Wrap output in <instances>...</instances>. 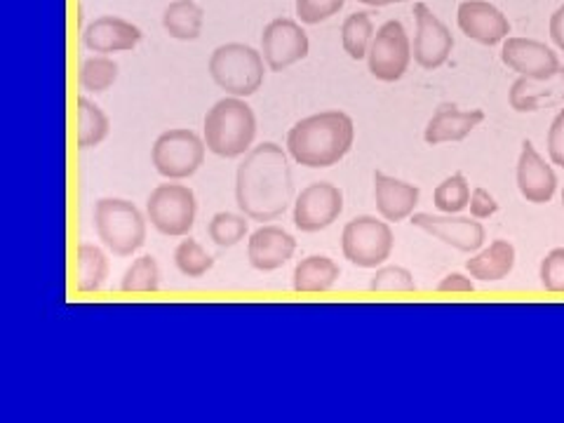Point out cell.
Segmentation results:
<instances>
[{
  "label": "cell",
  "instance_id": "obj_34",
  "mask_svg": "<svg viewBox=\"0 0 564 423\" xmlns=\"http://www.w3.org/2000/svg\"><path fill=\"white\" fill-rule=\"evenodd\" d=\"M344 6L346 0H296L294 10H296L299 22L315 26L332 20L334 14H339Z\"/></svg>",
  "mask_w": 564,
  "mask_h": 423
},
{
  "label": "cell",
  "instance_id": "obj_32",
  "mask_svg": "<svg viewBox=\"0 0 564 423\" xmlns=\"http://www.w3.org/2000/svg\"><path fill=\"white\" fill-rule=\"evenodd\" d=\"M158 288H161V267L151 254L134 259L120 280L122 292H155Z\"/></svg>",
  "mask_w": 564,
  "mask_h": 423
},
{
  "label": "cell",
  "instance_id": "obj_19",
  "mask_svg": "<svg viewBox=\"0 0 564 423\" xmlns=\"http://www.w3.org/2000/svg\"><path fill=\"white\" fill-rule=\"evenodd\" d=\"M510 109L518 113H536L541 109L564 106V66L549 78H518L508 93Z\"/></svg>",
  "mask_w": 564,
  "mask_h": 423
},
{
  "label": "cell",
  "instance_id": "obj_4",
  "mask_svg": "<svg viewBox=\"0 0 564 423\" xmlns=\"http://www.w3.org/2000/svg\"><path fill=\"white\" fill-rule=\"evenodd\" d=\"M207 70L219 90L247 99L261 90L267 78V59L252 45L226 43L212 52Z\"/></svg>",
  "mask_w": 564,
  "mask_h": 423
},
{
  "label": "cell",
  "instance_id": "obj_15",
  "mask_svg": "<svg viewBox=\"0 0 564 423\" xmlns=\"http://www.w3.org/2000/svg\"><path fill=\"white\" fill-rule=\"evenodd\" d=\"M456 24L466 39L487 47L501 45L510 33L508 17L489 0H464L456 10Z\"/></svg>",
  "mask_w": 564,
  "mask_h": 423
},
{
  "label": "cell",
  "instance_id": "obj_14",
  "mask_svg": "<svg viewBox=\"0 0 564 423\" xmlns=\"http://www.w3.org/2000/svg\"><path fill=\"white\" fill-rule=\"evenodd\" d=\"M501 62L518 76L534 80L549 78L560 68V57L553 47L520 35H508L501 43Z\"/></svg>",
  "mask_w": 564,
  "mask_h": 423
},
{
  "label": "cell",
  "instance_id": "obj_18",
  "mask_svg": "<svg viewBox=\"0 0 564 423\" xmlns=\"http://www.w3.org/2000/svg\"><path fill=\"white\" fill-rule=\"evenodd\" d=\"M141 39H144V33H141L137 24L113 14L97 17V20L87 24L83 31V45L95 52V55L130 52L141 43Z\"/></svg>",
  "mask_w": 564,
  "mask_h": 423
},
{
  "label": "cell",
  "instance_id": "obj_29",
  "mask_svg": "<svg viewBox=\"0 0 564 423\" xmlns=\"http://www.w3.org/2000/svg\"><path fill=\"white\" fill-rule=\"evenodd\" d=\"M470 184L464 172H454L433 191V203L443 215H462L470 203Z\"/></svg>",
  "mask_w": 564,
  "mask_h": 423
},
{
  "label": "cell",
  "instance_id": "obj_13",
  "mask_svg": "<svg viewBox=\"0 0 564 423\" xmlns=\"http://www.w3.org/2000/svg\"><path fill=\"white\" fill-rule=\"evenodd\" d=\"M412 224L423 234L440 240L443 245L454 247L458 252L473 254L485 245V226L480 219L458 217V215H429V212H414Z\"/></svg>",
  "mask_w": 564,
  "mask_h": 423
},
{
  "label": "cell",
  "instance_id": "obj_36",
  "mask_svg": "<svg viewBox=\"0 0 564 423\" xmlns=\"http://www.w3.org/2000/svg\"><path fill=\"white\" fill-rule=\"evenodd\" d=\"M468 209H470V217L473 219L485 221V219L497 215L499 203H497V198H494L485 186H478V188H473V193H470Z\"/></svg>",
  "mask_w": 564,
  "mask_h": 423
},
{
  "label": "cell",
  "instance_id": "obj_41",
  "mask_svg": "<svg viewBox=\"0 0 564 423\" xmlns=\"http://www.w3.org/2000/svg\"><path fill=\"white\" fill-rule=\"evenodd\" d=\"M562 207H564V188H562Z\"/></svg>",
  "mask_w": 564,
  "mask_h": 423
},
{
  "label": "cell",
  "instance_id": "obj_39",
  "mask_svg": "<svg viewBox=\"0 0 564 423\" xmlns=\"http://www.w3.org/2000/svg\"><path fill=\"white\" fill-rule=\"evenodd\" d=\"M549 31H551V41L555 43V47L564 52V6H560V8L551 14Z\"/></svg>",
  "mask_w": 564,
  "mask_h": 423
},
{
  "label": "cell",
  "instance_id": "obj_11",
  "mask_svg": "<svg viewBox=\"0 0 564 423\" xmlns=\"http://www.w3.org/2000/svg\"><path fill=\"white\" fill-rule=\"evenodd\" d=\"M308 52L311 41L304 26L290 20V17H278V20L263 26L261 55L267 59V66L275 70V74L304 62L308 57Z\"/></svg>",
  "mask_w": 564,
  "mask_h": 423
},
{
  "label": "cell",
  "instance_id": "obj_8",
  "mask_svg": "<svg viewBox=\"0 0 564 423\" xmlns=\"http://www.w3.org/2000/svg\"><path fill=\"white\" fill-rule=\"evenodd\" d=\"M198 217V200L186 184H161L147 200V219L161 236L186 238Z\"/></svg>",
  "mask_w": 564,
  "mask_h": 423
},
{
  "label": "cell",
  "instance_id": "obj_20",
  "mask_svg": "<svg viewBox=\"0 0 564 423\" xmlns=\"http://www.w3.org/2000/svg\"><path fill=\"white\" fill-rule=\"evenodd\" d=\"M419 198H421L419 186L395 180L391 174L375 172V203L381 219L391 224L412 219Z\"/></svg>",
  "mask_w": 564,
  "mask_h": 423
},
{
  "label": "cell",
  "instance_id": "obj_40",
  "mask_svg": "<svg viewBox=\"0 0 564 423\" xmlns=\"http://www.w3.org/2000/svg\"><path fill=\"white\" fill-rule=\"evenodd\" d=\"M360 3L369 8H386V6H398V3H408V0H360Z\"/></svg>",
  "mask_w": 564,
  "mask_h": 423
},
{
  "label": "cell",
  "instance_id": "obj_28",
  "mask_svg": "<svg viewBox=\"0 0 564 423\" xmlns=\"http://www.w3.org/2000/svg\"><path fill=\"white\" fill-rule=\"evenodd\" d=\"M78 80L85 93L101 95L106 90H111L113 83L118 80V64L111 59V55L87 57L80 66Z\"/></svg>",
  "mask_w": 564,
  "mask_h": 423
},
{
  "label": "cell",
  "instance_id": "obj_16",
  "mask_svg": "<svg viewBox=\"0 0 564 423\" xmlns=\"http://www.w3.org/2000/svg\"><path fill=\"white\" fill-rule=\"evenodd\" d=\"M516 180L520 196L532 205H549L557 193V174L553 165L545 163V158L529 139L522 141Z\"/></svg>",
  "mask_w": 564,
  "mask_h": 423
},
{
  "label": "cell",
  "instance_id": "obj_30",
  "mask_svg": "<svg viewBox=\"0 0 564 423\" xmlns=\"http://www.w3.org/2000/svg\"><path fill=\"white\" fill-rule=\"evenodd\" d=\"M250 221L252 219L242 212L240 215H236V212H217L207 224V236L221 250H228V247H236L240 240H245Z\"/></svg>",
  "mask_w": 564,
  "mask_h": 423
},
{
  "label": "cell",
  "instance_id": "obj_5",
  "mask_svg": "<svg viewBox=\"0 0 564 423\" xmlns=\"http://www.w3.org/2000/svg\"><path fill=\"white\" fill-rule=\"evenodd\" d=\"M147 217L126 198H101L95 205V228L104 247L116 257H132L147 242Z\"/></svg>",
  "mask_w": 564,
  "mask_h": 423
},
{
  "label": "cell",
  "instance_id": "obj_7",
  "mask_svg": "<svg viewBox=\"0 0 564 423\" xmlns=\"http://www.w3.org/2000/svg\"><path fill=\"white\" fill-rule=\"evenodd\" d=\"M395 236L391 221L377 217H356L344 226L341 252L358 269H379L393 254Z\"/></svg>",
  "mask_w": 564,
  "mask_h": 423
},
{
  "label": "cell",
  "instance_id": "obj_17",
  "mask_svg": "<svg viewBox=\"0 0 564 423\" xmlns=\"http://www.w3.org/2000/svg\"><path fill=\"white\" fill-rule=\"evenodd\" d=\"M296 252V240L285 228L275 224H261L247 240V259L259 273H271L285 267Z\"/></svg>",
  "mask_w": 564,
  "mask_h": 423
},
{
  "label": "cell",
  "instance_id": "obj_33",
  "mask_svg": "<svg viewBox=\"0 0 564 423\" xmlns=\"http://www.w3.org/2000/svg\"><path fill=\"white\" fill-rule=\"evenodd\" d=\"M369 290L383 294H410L416 292L414 273L404 267H379L369 280Z\"/></svg>",
  "mask_w": 564,
  "mask_h": 423
},
{
  "label": "cell",
  "instance_id": "obj_24",
  "mask_svg": "<svg viewBox=\"0 0 564 423\" xmlns=\"http://www.w3.org/2000/svg\"><path fill=\"white\" fill-rule=\"evenodd\" d=\"M205 24V12L196 0H174L163 12V29L174 41H198Z\"/></svg>",
  "mask_w": 564,
  "mask_h": 423
},
{
  "label": "cell",
  "instance_id": "obj_6",
  "mask_svg": "<svg viewBox=\"0 0 564 423\" xmlns=\"http://www.w3.org/2000/svg\"><path fill=\"white\" fill-rule=\"evenodd\" d=\"M205 139L188 128H174L153 141L151 163L167 182H184L205 163Z\"/></svg>",
  "mask_w": 564,
  "mask_h": 423
},
{
  "label": "cell",
  "instance_id": "obj_9",
  "mask_svg": "<svg viewBox=\"0 0 564 423\" xmlns=\"http://www.w3.org/2000/svg\"><path fill=\"white\" fill-rule=\"evenodd\" d=\"M414 59L412 41L398 20H388L375 33V41L367 52V66L381 83H398L410 70Z\"/></svg>",
  "mask_w": 564,
  "mask_h": 423
},
{
  "label": "cell",
  "instance_id": "obj_35",
  "mask_svg": "<svg viewBox=\"0 0 564 423\" xmlns=\"http://www.w3.org/2000/svg\"><path fill=\"white\" fill-rule=\"evenodd\" d=\"M539 278L545 292L564 294V247H553V250L541 259Z\"/></svg>",
  "mask_w": 564,
  "mask_h": 423
},
{
  "label": "cell",
  "instance_id": "obj_26",
  "mask_svg": "<svg viewBox=\"0 0 564 423\" xmlns=\"http://www.w3.org/2000/svg\"><path fill=\"white\" fill-rule=\"evenodd\" d=\"M111 132V120L95 101L87 97L78 99V147L83 151L97 149Z\"/></svg>",
  "mask_w": 564,
  "mask_h": 423
},
{
  "label": "cell",
  "instance_id": "obj_21",
  "mask_svg": "<svg viewBox=\"0 0 564 423\" xmlns=\"http://www.w3.org/2000/svg\"><path fill=\"white\" fill-rule=\"evenodd\" d=\"M482 120V109L462 111L456 104H440L433 118L429 120L426 130H423V141H426L429 147L449 144V141H464Z\"/></svg>",
  "mask_w": 564,
  "mask_h": 423
},
{
  "label": "cell",
  "instance_id": "obj_1",
  "mask_svg": "<svg viewBox=\"0 0 564 423\" xmlns=\"http://www.w3.org/2000/svg\"><path fill=\"white\" fill-rule=\"evenodd\" d=\"M290 153L263 141L245 153L236 172V203L252 221H273L294 205V176Z\"/></svg>",
  "mask_w": 564,
  "mask_h": 423
},
{
  "label": "cell",
  "instance_id": "obj_23",
  "mask_svg": "<svg viewBox=\"0 0 564 423\" xmlns=\"http://www.w3.org/2000/svg\"><path fill=\"white\" fill-rule=\"evenodd\" d=\"M339 275H341V269L337 261L325 254H311L296 263L292 285L296 292H306V294L329 292L339 282Z\"/></svg>",
  "mask_w": 564,
  "mask_h": 423
},
{
  "label": "cell",
  "instance_id": "obj_10",
  "mask_svg": "<svg viewBox=\"0 0 564 423\" xmlns=\"http://www.w3.org/2000/svg\"><path fill=\"white\" fill-rule=\"evenodd\" d=\"M344 193L329 182H315L299 193L292 219L302 234H321L341 217Z\"/></svg>",
  "mask_w": 564,
  "mask_h": 423
},
{
  "label": "cell",
  "instance_id": "obj_22",
  "mask_svg": "<svg viewBox=\"0 0 564 423\" xmlns=\"http://www.w3.org/2000/svg\"><path fill=\"white\" fill-rule=\"evenodd\" d=\"M516 259H518V252H516L513 242L494 240L489 247L478 250L466 261V271L473 280L499 282L513 273Z\"/></svg>",
  "mask_w": 564,
  "mask_h": 423
},
{
  "label": "cell",
  "instance_id": "obj_12",
  "mask_svg": "<svg viewBox=\"0 0 564 423\" xmlns=\"http://www.w3.org/2000/svg\"><path fill=\"white\" fill-rule=\"evenodd\" d=\"M414 22H416L414 45H412L414 62L423 70H435L440 66H445L454 50V39L447 24L440 20L426 3L414 6Z\"/></svg>",
  "mask_w": 564,
  "mask_h": 423
},
{
  "label": "cell",
  "instance_id": "obj_31",
  "mask_svg": "<svg viewBox=\"0 0 564 423\" xmlns=\"http://www.w3.org/2000/svg\"><path fill=\"white\" fill-rule=\"evenodd\" d=\"M174 267L184 278L198 280L215 269V257H212L198 240L186 238L176 245Z\"/></svg>",
  "mask_w": 564,
  "mask_h": 423
},
{
  "label": "cell",
  "instance_id": "obj_25",
  "mask_svg": "<svg viewBox=\"0 0 564 423\" xmlns=\"http://www.w3.org/2000/svg\"><path fill=\"white\" fill-rule=\"evenodd\" d=\"M111 263L101 247L80 242L76 252V288L80 292H99L109 280Z\"/></svg>",
  "mask_w": 564,
  "mask_h": 423
},
{
  "label": "cell",
  "instance_id": "obj_27",
  "mask_svg": "<svg viewBox=\"0 0 564 423\" xmlns=\"http://www.w3.org/2000/svg\"><path fill=\"white\" fill-rule=\"evenodd\" d=\"M375 41V22L369 12H352L341 26V45L350 59H367L369 45Z\"/></svg>",
  "mask_w": 564,
  "mask_h": 423
},
{
  "label": "cell",
  "instance_id": "obj_2",
  "mask_svg": "<svg viewBox=\"0 0 564 423\" xmlns=\"http://www.w3.org/2000/svg\"><path fill=\"white\" fill-rule=\"evenodd\" d=\"M356 141V122L344 111H321L302 118L288 132V153L296 165L327 170L339 165Z\"/></svg>",
  "mask_w": 564,
  "mask_h": 423
},
{
  "label": "cell",
  "instance_id": "obj_37",
  "mask_svg": "<svg viewBox=\"0 0 564 423\" xmlns=\"http://www.w3.org/2000/svg\"><path fill=\"white\" fill-rule=\"evenodd\" d=\"M549 158L551 163L564 170V109L553 118L549 130Z\"/></svg>",
  "mask_w": 564,
  "mask_h": 423
},
{
  "label": "cell",
  "instance_id": "obj_38",
  "mask_svg": "<svg viewBox=\"0 0 564 423\" xmlns=\"http://www.w3.org/2000/svg\"><path fill=\"white\" fill-rule=\"evenodd\" d=\"M475 282L470 280V275L464 273H449L443 280H440L437 292H473Z\"/></svg>",
  "mask_w": 564,
  "mask_h": 423
},
{
  "label": "cell",
  "instance_id": "obj_3",
  "mask_svg": "<svg viewBox=\"0 0 564 423\" xmlns=\"http://www.w3.org/2000/svg\"><path fill=\"white\" fill-rule=\"evenodd\" d=\"M203 139L207 151L234 161L252 151L257 139V116L242 97H224L205 113Z\"/></svg>",
  "mask_w": 564,
  "mask_h": 423
}]
</instances>
